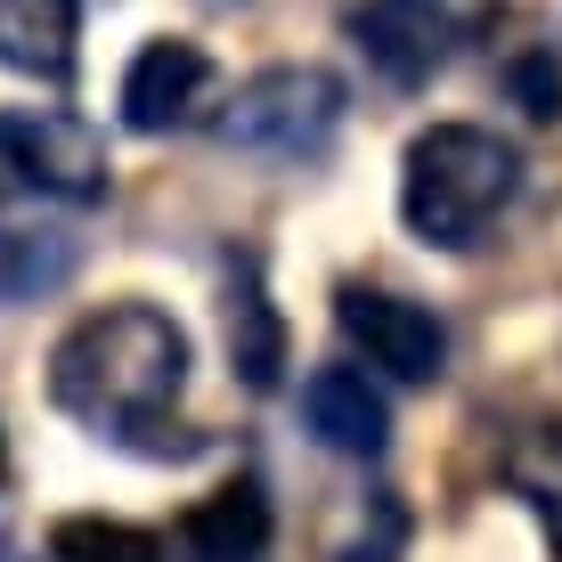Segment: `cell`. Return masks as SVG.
Here are the masks:
<instances>
[{
  "instance_id": "6da1fadb",
  "label": "cell",
  "mask_w": 562,
  "mask_h": 562,
  "mask_svg": "<svg viewBox=\"0 0 562 562\" xmlns=\"http://www.w3.org/2000/svg\"><path fill=\"white\" fill-rule=\"evenodd\" d=\"M188 392V335L155 302H106L49 351V400L99 440H139Z\"/></svg>"
},
{
  "instance_id": "7a4b0ae2",
  "label": "cell",
  "mask_w": 562,
  "mask_h": 562,
  "mask_svg": "<svg viewBox=\"0 0 562 562\" xmlns=\"http://www.w3.org/2000/svg\"><path fill=\"white\" fill-rule=\"evenodd\" d=\"M514 188H521L514 139L481 123H432L408 139V164H400V221L440 254H464L514 204Z\"/></svg>"
},
{
  "instance_id": "3957f363",
  "label": "cell",
  "mask_w": 562,
  "mask_h": 562,
  "mask_svg": "<svg viewBox=\"0 0 562 562\" xmlns=\"http://www.w3.org/2000/svg\"><path fill=\"white\" fill-rule=\"evenodd\" d=\"M342 131V82L326 66H261L212 114V139L254 164H318Z\"/></svg>"
},
{
  "instance_id": "277c9868",
  "label": "cell",
  "mask_w": 562,
  "mask_h": 562,
  "mask_svg": "<svg viewBox=\"0 0 562 562\" xmlns=\"http://www.w3.org/2000/svg\"><path fill=\"white\" fill-rule=\"evenodd\" d=\"M0 171L33 196L99 204L106 196V139L66 106H0Z\"/></svg>"
},
{
  "instance_id": "5b68a950",
  "label": "cell",
  "mask_w": 562,
  "mask_h": 562,
  "mask_svg": "<svg viewBox=\"0 0 562 562\" xmlns=\"http://www.w3.org/2000/svg\"><path fill=\"white\" fill-rule=\"evenodd\" d=\"M335 326H342V342L392 383H440V367H449V326H440V310L416 302V294H392V285H342Z\"/></svg>"
},
{
  "instance_id": "8992f818",
  "label": "cell",
  "mask_w": 562,
  "mask_h": 562,
  "mask_svg": "<svg viewBox=\"0 0 562 562\" xmlns=\"http://www.w3.org/2000/svg\"><path fill=\"white\" fill-rule=\"evenodd\" d=\"M342 33L359 42V57L383 74V82L416 90V82H432V74L449 66L457 9H449V0H351Z\"/></svg>"
},
{
  "instance_id": "52a82bcc",
  "label": "cell",
  "mask_w": 562,
  "mask_h": 562,
  "mask_svg": "<svg viewBox=\"0 0 562 562\" xmlns=\"http://www.w3.org/2000/svg\"><path fill=\"white\" fill-rule=\"evenodd\" d=\"M212 106V57L196 42H180V33H164V42H147L139 57H131L123 74V123L131 131H180L196 123V114Z\"/></svg>"
},
{
  "instance_id": "ba28073f",
  "label": "cell",
  "mask_w": 562,
  "mask_h": 562,
  "mask_svg": "<svg viewBox=\"0 0 562 562\" xmlns=\"http://www.w3.org/2000/svg\"><path fill=\"white\" fill-rule=\"evenodd\" d=\"M302 424L335 457H383V440H392V400L375 392L367 367H318V375L302 383Z\"/></svg>"
},
{
  "instance_id": "9c48e42d",
  "label": "cell",
  "mask_w": 562,
  "mask_h": 562,
  "mask_svg": "<svg viewBox=\"0 0 562 562\" xmlns=\"http://www.w3.org/2000/svg\"><path fill=\"white\" fill-rule=\"evenodd\" d=\"M82 42V0H0V66L25 82H66Z\"/></svg>"
},
{
  "instance_id": "30bf717a",
  "label": "cell",
  "mask_w": 562,
  "mask_h": 562,
  "mask_svg": "<svg viewBox=\"0 0 562 562\" xmlns=\"http://www.w3.org/2000/svg\"><path fill=\"white\" fill-rule=\"evenodd\" d=\"M228 359H237V375L254 383V392H269V383L285 375V326L278 310H269V285H261V254H228Z\"/></svg>"
},
{
  "instance_id": "8fae6325",
  "label": "cell",
  "mask_w": 562,
  "mask_h": 562,
  "mask_svg": "<svg viewBox=\"0 0 562 562\" xmlns=\"http://www.w3.org/2000/svg\"><path fill=\"white\" fill-rule=\"evenodd\" d=\"M497 481H506V497H521V514L538 521L547 554L562 562V424H521L497 449Z\"/></svg>"
},
{
  "instance_id": "7c38bea8",
  "label": "cell",
  "mask_w": 562,
  "mask_h": 562,
  "mask_svg": "<svg viewBox=\"0 0 562 562\" xmlns=\"http://www.w3.org/2000/svg\"><path fill=\"white\" fill-rule=\"evenodd\" d=\"M180 538L204 562H254L269 547V497H261V481H228V490L196 497V506L180 514Z\"/></svg>"
},
{
  "instance_id": "4fadbf2b",
  "label": "cell",
  "mask_w": 562,
  "mask_h": 562,
  "mask_svg": "<svg viewBox=\"0 0 562 562\" xmlns=\"http://www.w3.org/2000/svg\"><path fill=\"white\" fill-rule=\"evenodd\" d=\"M49 562H164V547H155V530H139V521L66 514L49 530Z\"/></svg>"
},
{
  "instance_id": "5bb4252c",
  "label": "cell",
  "mask_w": 562,
  "mask_h": 562,
  "mask_svg": "<svg viewBox=\"0 0 562 562\" xmlns=\"http://www.w3.org/2000/svg\"><path fill=\"white\" fill-rule=\"evenodd\" d=\"M514 82H521V99H530V114H554V106H562V82H554L547 66H521Z\"/></svg>"
},
{
  "instance_id": "9a60e30c",
  "label": "cell",
  "mask_w": 562,
  "mask_h": 562,
  "mask_svg": "<svg viewBox=\"0 0 562 562\" xmlns=\"http://www.w3.org/2000/svg\"><path fill=\"white\" fill-rule=\"evenodd\" d=\"M0 473H9V440H0Z\"/></svg>"
}]
</instances>
